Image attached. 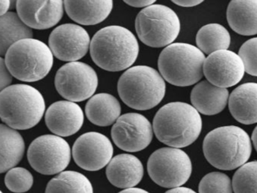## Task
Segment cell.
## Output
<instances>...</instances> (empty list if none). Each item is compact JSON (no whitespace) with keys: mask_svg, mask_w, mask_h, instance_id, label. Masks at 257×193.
Here are the masks:
<instances>
[{"mask_svg":"<svg viewBox=\"0 0 257 193\" xmlns=\"http://www.w3.org/2000/svg\"><path fill=\"white\" fill-rule=\"evenodd\" d=\"M156 3L155 0H127L124 1V3L135 8H147L149 6L154 5Z\"/></svg>","mask_w":257,"mask_h":193,"instance_id":"obj_33","label":"cell"},{"mask_svg":"<svg viewBox=\"0 0 257 193\" xmlns=\"http://www.w3.org/2000/svg\"><path fill=\"white\" fill-rule=\"evenodd\" d=\"M153 128L159 141L180 149L192 144L198 138L202 130V119L193 106L171 102L156 113Z\"/></svg>","mask_w":257,"mask_h":193,"instance_id":"obj_2","label":"cell"},{"mask_svg":"<svg viewBox=\"0 0 257 193\" xmlns=\"http://www.w3.org/2000/svg\"><path fill=\"white\" fill-rule=\"evenodd\" d=\"M5 184L13 192H26L33 186L34 176L26 168L13 167L6 175Z\"/></svg>","mask_w":257,"mask_h":193,"instance_id":"obj_30","label":"cell"},{"mask_svg":"<svg viewBox=\"0 0 257 193\" xmlns=\"http://www.w3.org/2000/svg\"><path fill=\"white\" fill-rule=\"evenodd\" d=\"M232 188L229 176L221 172L207 173L198 185L199 193H232Z\"/></svg>","mask_w":257,"mask_h":193,"instance_id":"obj_29","label":"cell"},{"mask_svg":"<svg viewBox=\"0 0 257 193\" xmlns=\"http://www.w3.org/2000/svg\"><path fill=\"white\" fill-rule=\"evenodd\" d=\"M113 146L109 139L98 132L81 135L73 146V157L79 167L97 171L108 165L112 158Z\"/></svg>","mask_w":257,"mask_h":193,"instance_id":"obj_13","label":"cell"},{"mask_svg":"<svg viewBox=\"0 0 257 193\" xmlns=\"http://www.w3.org/2000/svg\"><path fill=\"white\" fill-rule=\"evenodd\" d=\"M135 35L121 26H109L94 34L90 45L93 61L109 72H118L132 66L139 54Z\"/></svg>","mask_w":257,"mask_h":193,"instance_id":"obj_1","label":"cell"},{"mask_svg":"<svg viewBox=\"0 0 257 193\" xmlns=\"http://www.w3.org/2000/svg\"><path fill=\"white\" fill-rule=\"evenodd\" d=\"M118 92L121 101L131 108L149 110L163 100L166 84L154 68L141 65L129 68L121 75Z\"/></svg>","mask_w":257,"mask_h":193,"instance_id":"obj_5","label":"cell"},{"mask_svg":"<svg viewBox=\"0 0 257 193\" xmlns=\"http://www.w3.org/2000/svg\"><path fill=\"white\" fill-rule=\"evenodd\" d=\"M172 2L174 4L181 7H194L203 3V1H198V0H177V1L174 0Z\"/></svg>","mask_w":257,"mask_h":193,"instance_id":"obj_34","label":"cell"},{"mask_svg":"<svg viewBox=\"0 0 257 193\" xmlns=\"http://www.w3.org/2000/svg\"><path fill=\"white\" fill-rule=\"evenodd\" d=\"M118 193H150L149 191H146V190L142 189L140 188H125V189L122 190Z\"/></svg>","mask_w":257,"mask_h":193,"instance_id":"obj_37","label":"cell"},{"mask_svg":"<svg viewBox=\"0 0 257 193\" xmlns=\"http://www.w3.org/2000/svg\"><path fill=\"white\" fill-rule=\"evenodd\" d=\"M54 54L42 41L26 39L10 47L5 63L12 75L21 81L34 82L44 78L52 69Z\"/></svg>","mask_w":257,"mask_h":193,"instance_id":"obj_7","label":"cell"},{"mask_svg":"<svg viewBox=\"0 0 257 193\" xmlns=\"http://www.w3.org/2000/svg\"><path fill=\"white\" fill-rule=\"evenodd\" d=\"M238 54L246 73L257 76V37L246 41L240 47Z\"/></svg>","mask_w":257,"mask_h":193,"instance_id":"obj_31","label":"cell"},{"mask_svg":"<svg viewBox=\"0 0 257 193\" xmlns=\"http://www.w3.org/2000/svg\"><path fill=\"white\" fill-rule=\"evenodd\" d=\"M228 25L242 36L257 34V0H233L226 12Z\"/></svg>","mask_w":257,"mask_h":193,"instance_id":"obj_22","label":"cell"},{"mask_svg":"<svg viewBox=\"0 0 257 193\" xmlns=\"http://www.w3.org/2000/svg\"><path fill=\"white\" fill-rule=\"evenodd\" d=\"M229 93L227 88L217 87L207 80L195 84L191 92V102L198 113L214 116L221 113L228 104Z\"/></svg>","mask_w":257,"mask_h":193,"instance_id":"obj_19","label":"cell"},{"mask_svg":"<svg viewBox=\"0 0 257 193\" xmlns=\"http://www.w3.org/2000/svg\"><path fill=\"white\" fill-rule=\"evenodd\" d=\"M121 108L118 100L106 93H97L90 98L85 106V114L88 120L100 127L112 125L118 120Z\"/></svg>","mask_w":257,"mask_h":193,"instance_id":"obj_23","label":"cell"},{"mask_svg":"<svg viewBox=\"0 0 257 193\" xmlns=\"http://www.w3.org/2000/svg\"><path fill=\"white\" fill-rule=\"evenodd\" d=\"M1 167L0 172L5 173L16 167L22 159L25 143L22 136L8 125H1Z\"/></svg>","mask_w":257,"mask_h":193,"instance_id":"obj_24","label":"cell"},{"mask_svg":"<svg viewBox=\"0 0 257 193\" xmlns=\"http://www.w3.org/2000/svg\"><path fill=\"white\" fill-rule=\"evenodd\" d=\"M205 55L190 44L177 42L165 47L158 60L159 72L168 83L179 87L196 84L204 75Z\"/></svg>","mask_w":257,"mask_h":193,"instance_id":"obj_6","label":"cell"},{"mask_svg":"<svg viewBox=\"0 0 257 193\" xmlns=\"http://www.w3.org/2000/svg\"><path fill=\"white\" fill-rule=\"evenodd\" d=\"M106 177L114 186L133 188L140 183L144 176L141 160L131 154H120L112 158L106 170Z\"/></svg>","mask_w":257,"mask_h":193,"instance_id":"obj_18","label":"cell"},{"mask_svg":"<svg viewBox=\"0 0 257 193\" xmlns=\"http://www.w3.org/2000/svg\"><path fill=\"white\" fill-rule=\"evenodd\" d=\"M150 121L136 113H129L118 118L111 130V136L119 149L129 152H140L153 140V129Z\"/></svg>","mask_w":257,"mask_h":193,"instance_id":"obj_12","label":"cell"},{"mask_svg":"<svg viewBox=\"0 0 257 193\" xmlns=\"http://www.w3.org/2000/svg\"><path fill=\"white\" fill-rule=\"evenodd\" d=\"M46 110L43 94L32 86L16 84L0 93V116L3 122L16 130H28L41 121Z\"/></svg>","mask_w":257,"mask_h":193,"instance_id":"obj_4","label":"cell"},{"mask_svg":"<svg viewBox=\"0 0 257 193\" xmlns=\"http://www.w3.org/2000/svg\"><path fill=\"white\" fill-rule=\"evenodd\" d=\"M246 71L239 54L229 50L216 51L206 57L204 75L209 82L217 87H232L238 84Z\"/></svg>","mask_w":257,"mask_h":193,"instance_id":"obj_15","label":"cell"},{"mask_svg":"<svg viewBox=\"0 0 257 193\" xmlns=\"http://www.w3.org/2000/svg\"><path fill=\"white\" fill-rule=\"evenodd\" d=\"M28 158L31 167L43 175L61 173L71 158L70 145L57 135L40 136L30 145Z\"/></svg>","mask_w":257,"mask_h":193,"instance_id":"obj_10","label":"cell"},{"mask_svg":"<svg viewBox=\"0 0 257 193\" xmlns=\"http://www.w3.org/2000/svg\"><path fill=\"white\" fill-rule=\"evenodd\" d=\"M64 2L22 1L16 2L17 13L30 28L47 30L56 25L64 15Z\"/></svg>","mask_w":257,"mask_h":193,"instance_id":"obj_16","label":"cell"},{"mask_svg":"<svg viewBox=\"0 0 257 193\" xmlns=\"http://www.w3.org/2000/svg\"><path fill=\"white\" fill-rule=\"evenodd\" d=\"M165 193H196L194 190L187 187H177V188H171Z\"/></svg>","mask_w":257,"mask_h":193,"instance_id":"obj_36","label":"cell"},{"mask_svg":"<svg viewBox=\"0 0 257 193\" xmlns=\"http://www.w3.org/2000/svg\"><path fill=\"white\" fill-rule=\"evenodd\" d=\"M0 54L5 56L12 45L19 41L32 39V30L21 19L18 14L10 12L0 19Z\"/></svg>","mask_w":257,"mask_h":193,"instance_id":"obj_25","label":"cell"},{"mask_svg":"<svg viewBox=\"0 0 257 193\" xmlns=\"http://www.w3.org/2000/svg\"><path fill=\"white\" fill-rule=\"evenodd\" d=\"M68 16L75 22L82 25H96L110 15L113 7L112 0L102 1L64 2Z\"/></svg>","mask_w":257,"mask_h":193,"instance_id":"obj_21","label":"cell"},{"mask_svg":"<svg viewBox=\"0 0 257 193\" xmlns=\"http://www.w3.org/2000/svg\"><path fill=\"white\" fill-rule=\"evenodd\" d=\"M203 151L212 166L231 170L246 164L252 153V143L244 130L228 125L215 128L206 135Z\"/></svg>","mask_w":257,"mask_h":193,"instance_id":"obj_3","label":"cell"},{"mask_svg":"<svg viewBox=\"0 0 257 193\" xmlns=\"http://www.w3.org/2000/svg\"><path fill=\"white\" fill-rule=\"evenodd\" d=\"M46 124L55 135L69 137L82 127L84 113L76 103L60 101L52 104L46 113Z\"/></svg>","mask_w":257,"mask_h":193,"instance_id":"obj_17","label":"cell"},{"mask_svg":"<svg viewBox=\"0 0 257 193\" xmlns=\"http://www.w3.org/2000/svg\"><path fill=\"white\" fill-rule=\"evenodd\" d=\"M135 29L140 40L145 45L152 48L167 47L180 34V18L168 6L152 5L139 12Z\"/></svg>","mask_w":257,"mask_h":193,"instance_id":"obj_8","label":"cell"},{"mask_svg":"<svg viewBox=\"0 0 257 193\" xmlns=\"http://www.w3.org/2000/svg\"><path fill=\"white\" fill-rule=\"evenodd\" d=\"M1 193H4V192H3V191H1Z\"/></svg>","mask_w":257,"mask_h":193,"instance_id":"obj_39","label":"cell"},{"mask_svg":"<svg viewBox=\"0 0 257 193\" xmlns=\"http://www.w3.org/2000/svg\"><path fill=\"white\" fill-rule=\"evenodd\" d=\"M252 143H253L254 147H255V150L257 152V126L255 127V129L252 131Z\"/></svg>","mask_w":257,"mask_h":193,"instance_id":"obj_38","label":"cell"},{"mask_svg":"<svg viewBox=\"0 0 257 193\" xmlns=\"http://www.w3.org/2000/svg\"><path fill=\"white\" fill-rule=\"evenodd\" d=\"M49 44L57 58L70 63L85 56L91 41L85 29L77 24H65L58 26L51 33Z\"/></svg>","mask_w":257,"mask_h":193,"instance_id":"obj_14","label":"cell"},{"mask_svg":"<svg viewBox=\"0 0 257 193\" xmlns=\"http://www.w3.org/2000/svg\"><path fill=\"white\" fill-rule=\"evenodd\" d=\"M55 84L63 98L72 102H81L93 96L98 86V77L89 65L70 62L58 69Z\"/></svg>","mask_w":257,"mask_h":193,"instance_id":"obj_11","label":"cell"},{"mask_svg":"<svg viewBox=\"0 0 257 193\" xmlns=\"http://www.w3.org/2000/svg\"><path fill=\"white\" fill-rule=\"evenodd\" d=\"M11 2L10 0H0V15L4 16L6 14L8 13L10 9Z\"/></svg>","mask_w":257,"mask_h":193,"instance_id":"obj_35","label":"cell"},{"mask_svg":"<svg viewBox=\"0 0 257 193\" xmlns=\"http://www.w3.org/2000/svg\"><path fill=\"white\" fill-rule=\"evenodd\" d=\"M198 48L204 54H210L228 50L231 44V36L225 27L219 24H208L203 26L196 35Z\"/></svg>","mask_w":257,"mask_h":193,"instance_id":"obj_26","label":"cell"},{"mask_svg":"<svg viewBox=\"0 0 257 193\" xmlns=\"http://www.w3.org/2000/svg\"><path fill=\"white\" fill-rule=\"evenodd\" d=\"M46 193H94L91 181L79 172L63 171L52 178Z\"/></svg>","mask_w":257,"mask_h":193,"instance_id":"obj_27","label":"cell"},{"mask_svg":"<svg viewBox=\"0 0 257 193\" xmlns=\"http://www.w3.org/2000/svg\"><path fill=\"white\" fill-rule=\"evenodd\" d=\"M228 108L240 123H257V83H244L236 87L230 94Z\"/></svg>","mask_w":257,"mask_h":193,"instance_id":"obj_20","label":"cell"},{"mask_svg":"<svg viewBox=\"0 0 257 193\" xmlns=\"http://www.w3.org/2000/svg\"><path fill=\"white\" fill-rule=\"evenodd\" d=\"M0 72H1V90L7 88L10 86L12 81H13V76L11 72L9 70L6 65L5 60L4 58L0 59Z\"/></svg>","mask_w":257,"mask_h":193,"instance_id":"obj_32","label":"cell"},{"mask_svg":"<svg viewBox=\"0 0 257 193\" xmlns=\"http://www.w3.org/2000/svg\"><path fill=\"white\" fill-rule=\"evenodd\" d=\"M232 188L234 193H257V161L237 169L233 176Z\"/></svg>","mask_w":257,"mask_h":193,"instance_id":"obj_28","label":"cell"},{"mask_svg":"<svg viewBox=\"0 0 257 193\" xmlns=\"http://www.w3.org/2000/svg\"><path fill=\"white\" fill-rule=\"evenodd\" d=\"M147 170L157 185L164 188H177L190 178L192 161L189 155L179 148H161L150 155Z\"/></svg>","mask_w":257,"mask_h":193,"instance_id":"obj_9","label":"cell"}]
</instances>
